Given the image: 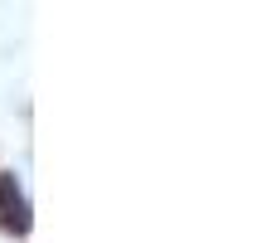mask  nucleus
<instances>
[{
    "label": "nucleus",
    "instance_id": "obj_1",
    "mask_svg": "<svg viewBox=\"0 0 262 243\" xmlns=\"http://www.w3.org/2000/svg\"><path fill=\"white\" fill-rule=\"evenodd\" d=\"M0 224H5L10 234H25L29 229V205H25V195H19L15 175H0Z\"/></svg>",
    "mask_w": 262,
    "mask_h": 243
}]
</instances>
